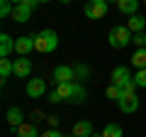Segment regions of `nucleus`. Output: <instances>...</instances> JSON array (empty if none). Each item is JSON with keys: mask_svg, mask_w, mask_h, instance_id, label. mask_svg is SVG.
<instances>
[{"mask_svg": "<svg viewBox=\"0 0 146 137\" xmlns=\"http://www.w3.org/2000/svg\"><path fill=\"white\" fill-rule=\"evenodd\" d=\"M56 47H58V37L54 30H42L34 34V49L39 54H51Z\"/></svg>", "mask_w": 146, "mask_h": 137, "instance_id": "obj_1", "label": "nucleus"}, {"mask_svg": "<svg viewBox=\"0 0 146 137\" xmlns=\"http://www.w3.org/2000/svg\"><path fill=\"white\" fill-rule=\"evenodd\" d=\"M110 44H112V49H124V47H129L131 44V34L129 30H127V25H117V27H112L110 30Z\"/></svg>", "mask_w": 146, "mask_h": 137, "instance_id": "obj_2", "label": "nucleus"}, {"mask_svg": "<svg viewBox=\"0 0 146 137\" xmlns=\"http://www.w3.org/2000/svg\"><path fill=\"white\" fill-rule=\"evenodd\" d=\"M83 12L90 20H100V17L107 15V0H88L83 7Z\"/></svg>", "mask_w": 146, "mask_h": 137, "instance_id": "obj_3", "label": "nucleus"}, {"mask_svg": "<svg viewBox=\"0 0 146 137\" xmlns=\"http://www.w3.org/2000/svg\"><path fill=\"white\" fill-rule=\"evenodd\" d=\"M117 105H119L122 113L131 115V113L139 110V95H136V93H122V98L117 100Z\"/></svg>", "mask_w": 146, "mask_h": 137, "instance_id": "obj_4", "label": "nucleus"}, {"mask_svg": "<svg viewBox=\"0 0 146 137\" xmlns=\"http://www.w3.org/2000/svg\"><path fill=\"white\" fill-rule=\"evenodd\" d=\"M73 79H76V74H73V66L61 64V66L54 68V81H56V83H71Z\"/></svg>", "mask_w": 146, "mask_h": 137, "instance_id": "obj_5", "label": "nucleus"}, {"mask_svg": "<svg viewBox=\"0 0 146 137\" xmlns=\"http://www.w3.org/2000/svg\"><path fill=\"white\" fill-rule=\"evenodd\" d=\"M44 91H46L44 79H29L27 81V95H29V98H42Z\"/></svg>", "mask_w": 146, "mask_h": 137, "instance_id": "obj_6", "label": "nucleus"}, {"mask_svg": "<svg viewBox=\"0 0 146 137\" xmlns=\"http://www.w3.org/2000/svg\"><path fill=\"white\" fill-rule=\"evenodd\" d=\"M15 52L20 56H27L29 52H34V34L32 37H17L15 39Z\"/></svg>", "mask_w": 146, "mask_h": 137, "instance_id": "obj_7", "label": "nucleus"}, {"mask_svg": "<svg viewBox=\"0 0 146 137\" xmlns=\"http://www.w3.org/2000/svg\"><path fill=\"white\" fill-rule=\"evenodd\" d=\"M131 81V74L127 66H115L112 68V83L115 86H127Z\"/></svg>", "mask_w": 146, "mask_h": 137, "instance_id": "obj_8", "label": "nucleus"}, {"mask_svg": "<svg viewBox=\"0 0 146 137\" xmlns=\"http://www.w3.org/2000/svg\"><path fill=\"white\" fill-rule=\"evenodd\" d=\"M29 74H32V61L27 56H20V59H15V76L17 79H29Z\"/></svg>", "mask_w": 146, "mask_h": 137, "instance_id": "obj_9", "label": "nucleus"}, {"mask_svg": "<svg viewBox=\"0 0 146 137\" xmlns=\"http://www.w3.org/2000/svg\"><path fill=\"white\" fill-rule=\"evenodd\" d=\"M12 52H15V39L10 34H0V56L7 59Z\"/></svg>", "mask_w": 146, "mask_h": 137, "instance_id": "obj_10", "label": "nucleus"}, {"mask_svg": "<svg viewBox=\"0 0 146 137\" xmlns=\"http://www.w3.org/2000/svg\"><path fill=\"white\" fill-rule=\"evenodd\" d=\"M127 30H129L131 34H139V32L146 30V20L141 15H131L129 20H127Z\"/></svg>", "mask_w": 146, "mask_h": 137, "instance_id": "obj_11", "label": "nucleus"}, {"mask_svg": "<svg viewBox=\"0 0 146 137\" xmlns=\"http://www.w3.org/2000/svg\"><path fill=\"white\" fill-rule=\"evenodd\" d=\"M73 135L76 137H93V125H90L88 120H78L76 125H73Z\"/></svg>", "mask_w": 146, "mask_h": 137, "instance_id": "obj_12", "label": "nucleus"}, {"mask_svg": "<svg viewBox=\"0 0 146 137\" xmlns=\"http://www.w3.org/2000/svg\"><path fill=\"white\" fill-rule=\"evenodd\" d=\"M85 98H88V91H85V86L83 83H76V91H73V95H71V105H83L85 103Z\"/></svg>", "mask_w": 146, "mask_h": 137, "instance_id": "obj_13", "label": "nucleus"}, {"mask_svg": "<svg viewBox=\"0 0 146 137\" xmlns=\"http://www.w3.org/2000/svg\"><path fill=\"white\" fill-rule=\"evenodd\" d=\"M117 7H119V12H124V15H136V10H139V0H117Z\"/></svg>", "mask_w": 146, "mask_h": 137, "instance_id": "obj_14", "label": "nucleus"}, {"mask_svg": "<svg viewBox=\"0 0 146 137\" xmlns=\"http://www.w3.org/2000/svg\"><path fill=\"white\" fill-rule=\"evenodd\" d=\"M17 137H42V135H39V130H36L34 122H22V125L17 127Z\"/></svg>", "mask_w": 146, "mask_h": 137, "instance_id": "obj_15", "label": "nucleus"}, {"mask_svg": "<svg viewBox=\"0 0 146 137\" xmlns=\"http://www.w3.org/2000/svg\"><path fill=\"white\" fill-rule=\"evenodd\" d=\"M32 12H34V10H29L27 5H15V10H12V20H15V22H27L32 17Z\"/></svg>", "mask_w": 146, "mask_h": 137, "instance_id": "obj_16", "label": "nucleus"}, {"mask_svg": "<svg viewBox=\"0 0 146 137\" xmlns=\"http://www.w3.org/2000/svg\"><path fill=\"white\" fill-rule=\"evenodd\" d=\"M73 91H76V81H71V83H56V93L61 95V100H71V95H73Z\"/></svg>", "mask_w": 146, "mask_h": 137, "instance_id": "obj_17", "label": "nucleus"}, {"mask_svg": "<svg viewBox=\"0 0 146 137\" xmlns=\"http://www.w3.org/2000/svg\"><path fill=\"white\" fill-rule=\"evenodd\" d=\"M22 122H25L22 120V110L20 108H10V110H7V125L10 127H20Z\"/></svg>", "mask_w": 146, "mask_h": 137, "instance_id": "obj_18", "label": "nucleus"}, {"mask_svg": "<svg viewBox=\"0 0 146 137\" xmlns=\"http://www.w3.org/2000/svg\"><path fill=\"white\" fill-rule=\"evenodd\" d=\"M15 74V61H10V59H0V79L5 81L7 76Z\"/></svg>", "mask_w": 146, "mask_h": 137, "instance_id": "obj_19", "label": "nucleus"}, {"mask_svg": "<svg viewBox=\"0 0 146 137\" xmlns=\"http://www.w3.org/2000/svg\"><path fill=\"white\" fill-rule=\"evenodd\" d=\"M131 64H134L136 68H146V47H144V49H136V52H134Z\"/></svg>", "mask_w": 146, "mask_h": 137, "instance_id": "obj_20", "label": "nucleus"}, {"mask_svg": "<svg viewBox=\"0 0 146 137\" xmlns=\"http://www.w3.org/2000/svg\"><path fill=\"white\" fill-rule=\"evenodd\" d=\"M102 137H122V127L117 125V122H110V125H105Z\"/></svg>", "mask_w": 146, "mask_h": 137, "instance_id": "obj_21", "label": "nucleus"}, {"mask_svg": "<svg viewBox=\"0 0 146 137\" xmlns=\"http://www.w3.org/2000/svg\"><path fill=\"white\" fill-rule=\"evenodd\" d=\"M122 93H124V91H122V86H115V83H110V88L105 91V95H107L110 100H119Z\"/></svg>", "mask_w": 146, "mask_h": 137, "instance_id": "obj_22", "label": "nucleus"}, {"mask_svg": "<svg viewBox=\"0 0 146 137\" xmlns=\"http://www.w3.org/2000/svg\"><path fill=\"white\" fill-rule=\"evenodd\" d=\"M12 10H15V5H12L10 0H0V17L5 20V17H12Z\"/></svg>", "mask_w": 146, "mask_h": 137, "instance_id": "obj_23", "label": "nucleus"}, {"mask_svg": "<svg viewBox=\"0 0 146 137\" xmlns=\"http://www.w3.org/2000/svg\"><path fill=\"white\" fill-rule=\"evenodd\" d=\"M73 74H76V79L85 81V79L90 76V71H88V66H85V64H78V66H73Z\"/></svg>", "mask_w": 146, "mask_h": 137, "instance_id": "obj_24", "label": "nucleus"}, {"mask_svg": "<svg viewBox=\"0 0 146 137\" xmlns=\"http://www.w3.org/2000/svg\"><path fill=\"white\" fill-rule=\"evenodd\" d=\"M134 81H136V86H139V88H146V68H139V71H136Z\"/></svg>", "mask_w": 146, "mask_h": 137, "instance_id": "obj_25", "label": "nucleus"}, {"mask_svg": "<svg viewBox=\"0 0 146 137\" xmlns=\"http://www.w3.org/2000/svg\"><path fill=\"white\" fill-rule=\"evenodd\" d=\"M131 42H134L139 49H144V47H146V32H139V34H134V37H131Z\"/></svg>", "mask_w": 146, "mask_h": 137, "instance_id": "obj_26", "label": "nucleus"}, {"mask_svg": "<svg viewBox=\"0 0 146 137\" xmlns=\"http://www.w3.org/2000/svg\"><path fill=\"white\" fill-rule=\"evenodd\" d=\"M32 122H34V125H36V122H42V120H46V115H44V113L42 110H32Z\"/></svg>", "mask_w": 146, "mask_h": 137, "instance_id": "obj_27", "label": "nucleus"}, {"mask_svg": "<svg viewBox=\"0 0 146 137\" xmlns=\"http://www.w3.org/2000/svg\"><path fill=\"white\" fill-rule=\"evenodd\" d=\"M46 100H49V103H54V105H56V103H63V100H61V95L56 93V88H54L51 93H49V98H46Z\"/></svg>", "mask_w": 146, "mask_h": 137, "instance_id": "obj_28", "label": "nucleus"}, {"mask_svg": "<svg viewBox=\"0 0 146 137\" xmlns=\"http://www.w3.org/2000/svg\"><path fill=\"white\" fill-rule=\"evenodd\" d=\"M46 122H49V130H56V125H58V118H56V115H46Z\"/></svg>", "mask_w": 146, "mask_h": 137, "instance_id": "obj_29", "label": "nucleus"}, {"mask_svg": "<svg viewBox=\"0 0 146 137\" xmlns=\"http://www.w3.org/2000/svg\"><path fill=\"white\" fill-rule=\"evenodd\" d=\"M20 5H27L29 10H36V5H39V0H22Z\"/></svg>", "mask_w": 146, "mask_h": 137, "instance_id": "obj_30", "label": "nucleus"}, {"mask_svg": "<svg viewBox=\"0 0 146 137\" xmlns=\"http://www.w3.org/2000/svg\"><path fill=\"white\" fill-rule=\"evenodd\" d=\"M42 137H66V135H61L58 130H46V132H44Z\"/></svg>", "mask_w": 146, "mask_h": 137, "instance_id": "obj_31", "label": "nucleus"}, {"mask_svg": "<svg viewBox=\"0 0 146 137\" xmlns=\"http://www.w3.org/2000/svg\"><path fill=\"white\" fill-rule=\"evenodd\" d=\"M10 3H12V5H20V3H22V0H10Z\"/></svg>", "mask_w": 146, "mask_h": 137, "instance_id": "obj_32", "label": "nucleus"}, {"mask_svg": "<svg viewBox=\"0 0 146 137\" xmlns=\"http://www.w3.org/2000/svg\"><path fill=\"white\" fill-rule=\"evenodd\" d=\"M61 3H71V0H61Z\"/></svg>", "mask_w": 146, "mask_h": 137, "instance_id": "obj_33", "label": "nucleus"}, {"mask_svg": "<svg viewBox=\"0 0 146 137\" xmlns=\"http://www.w3.org/2000/svg\"><path fill=\"white\" fill-rule=\"evenodd\" d=\"M39 3H49V0H39Z\"/></svg>", "mask_w": 146, "mask_h": 137, "instance_id": "obj_34", "label": "nucleus"}, {"mask_svg": "<svg viewBox=\"0 0 146 137\" xmlns=\"http://www.w3.org/2000/svg\"><path fill=\"white\" fill-rule=\"evenodd\" d=\"M93 137H102V135H93Z\"/></svg>", "mask_w": 146, "mask_h": 137, "instance_id": "obj_35", "label": "nucleus"}, {"mask_svg": "<svg viewBox=\"0 0 146 137\" xmlns=\"http://www.w3.org/2000/svg\"><path fill=\"white\" fill-rule=\"evenodd\" d=\"M68 137H76V135H68Z\"/></svg>", "mask_w": 146, "mask_h": 137, "instance_id": "obj_36", "label": "nucleus"}, {"mask_svg": "<svg viewBox=\"0 0 146 137\" xmlns=\"http://www.w3.org/2000/svg\"><path fill=\"white\" fill-rule=\"evenodd\" d=\"M107 3H110V0H107ZM115 3H117V0H115Z\"/></svg>", "mask_w": 146, "mask_h": 137, "instance_id": "obj_37", "label": "nucleus"}, {"mask_svg": "<svg viewBox=\"0 0 146 137\" xmlns=\"http://www.w3.org/2000/svg\"><path fill=\"white\" fill-rule=\"evenodd\" d=\"M144 3H146V0H144Z\"/></svg>", "mask_w": 146, "mask_h": 137, "instance_id": "obj_38", "label": "nucleus"}]
</instances>
